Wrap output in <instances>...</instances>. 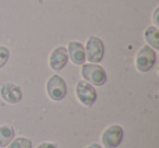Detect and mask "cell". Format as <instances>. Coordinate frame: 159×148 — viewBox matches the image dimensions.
<instances>
[{
    "label": "cell",
    "mask_w": 159,
    "mask_h": 148,
    "mask_svg": "<svg viewBox=\"0 0 159 148\" xmlns=\"http://www.w3.org/2000/svg\"><path fill=\"white\" fill-rule=\"evenodd\" d=\"M8 148H32V141L25 137H19L14 139Z\"/></svg>",
    "instance_id": "obj_12"
},
{
    "label": "cell",
    "mask_w": 159,
    "mask_h": 148,
    "mask_svg": "<svg viewBox=\"0 0 159 148\" xmlns=\"http://www.w3.org/2000/svg\"><path fill=\"white\" fill-rule=\"evenodd\" d=\"M158 8H157V9H156V12H155V23H156V24L157 25H158L159 24V22H158V19H157V14H158Z\"/></svg>",
    "instance_id": "obj_15"
},
{
    "label": "cell",
    "mask_w": 159,
    "mask_h": 148,
    "mask_svg": "<svg viewBox=\"0 0 159 148\" xmlns=\"http://www.w3.org/2000/svg\"><path fill=\"white\" fill-rule=\"evenodd\" d=\"M145 38L150 46H152L155 49H159V31L157 27H148L145 32Z\"/></svg>",
    "instance_id": "obj_11"
},
{
    "label": "cell",
    "mask_w": 159,
    "mask_h": 148,
    "mask_svg": "<svg viewBox=\"0 0 159 148\" xmlns=\"http://www.w3.org/2000/svg\"><path fill=\"white\" fill-rule=\"evenodd\" d=\"M76 95L80 101L87 107H92L97 99L96 89L89 83L84 82V81H81V82L77 83Z\"/></svg>",
    "instance_id": "obj_4"
},
{
    "label": "cell",
    "mask_w": 159,
    "mask_h": 148,
    "mask_svg": "<svg viewBox=\"0 0 159 148\" xmlns=\"http://www.w3.org/2000/svg\"><path fill=\"white\" fill-rule=\"evenodd\" d=\"M68 62V51L64 47H58L52 51L49 59L50 68L55 71H60L66 66Z\"/></svg>",
    "instance_id": "obj_8"
},
{
    "label": "cell",
    "mask_w": 159,
    "mask_h": 148,
    "mask_svg": "<svg viewBox=\"0 0 159 148\" xmlns=\"http://www.w3.org/2000/svg\"><path fill=\"white\" fill-rule=\"evenodd\" d=\"M10 57V52H9V49L7 47H0V69L5 66V64L8 62Z\"/></svg>",
    "instance_id": "obj_13"
},
{
    "label": "cell",
    "mask_w": 159,
    "mask_h": 148,
    "mask_svg": "<svg viewBox=\"0 0 159 148\" xmlns=\"http://www.w3.org/2000/svg\"><path fill=\"white\" fill-rule=\"evenodd\" d=\"M87 148H102V147H100V146L98 145V144H93V145L89 146Z\"/></svg>",
    "instance_id": "obj_16"
},
{
    "label": "cell",
    "mask_w": 159,
    "mask_h": 148,
    "mask_svg": "<svg viewBox=\"0 0 159 148\" xmlns=\"http://www.w3.org/2000/svg\"><path fill=\"white\" fill-rule=\"evenodd\" d=\"M37 148H57L53 144H49V143H44L42 145H39Z\"/></svg>",
    "instance_id": "obj_14"
},
{
    "label": "cell",
    "mask_w": 159,
    "mask_h": 148,
    "mask_svg": "<svg viewBox=\"0 0 159 148\" xmlns=\"http://www.w3.org/2000/svg\"><path fill=\"white\" fill-rule=\"evenodd\" d=\"M14 138V130L12 126L3 125L0 128V148L8 146Z\"/></svg>",
    "instance_id": "obj_10"
},
{
    "label": "cell",
    "mask_w": 159,
    "mask_h": 148,
    "mask_svg": "<svg viewBox=\"0 0 159 148\" xmlns=\"http://www.w3.org/2000/svg\"><path fill=\"white\" fill-rule=\"evenodd\" d=\"M47 92L52 100L59 101L63 99L66 95V84L63 78L59 75L51 76L47 83Z\"/></svg>",
    "instance_id": "obj_2"
},
{
    "label": "cell",
    "mask_w": 159,
    "mask_h": 148,
    "mask_svg": "<svg viewBox=\"0 0 159 148\" xmlns=\"http://www.w3.org/2000/svg\"><path fill=\"white\" fill-rule=\"evenodd\" d=\"M86 53L89 62L97 63V62L102 61L105 53V46L102 39L95 37V36L89 37L86 44Z\"/></svg>",
    "instance_id": "obj_5"
},
{
    "label": "cell",
    "mask_w": 159,
    "mask_h": 148,
    "mask_svg": "<svg viewBox=\"0 0 159 148\" xmlns=\"http://www.w3.org/2000/svg\"><path fill=\"white\" fill-rule=\"evenodd\" d=\"M156 52L150 47L145 46L139 51L136 56V66L141 72H148L156 62Z\"/></svg>",
    "instance_id": "obj_3"
},
{
    "label": "cell",
    "mask_w": 159,
    "mask_h": 148,
    "mask_svg": "<svg viewBox=\"0 0 159 148\" xmlns=\"http://www.w3.org/2000/svg\"><path fill=\"white\" fill-rule=\"evenodd\" d=\"M0 95L9 104H18L22 100V91L12 83L5 84L0 89Z\"/></svg>",
    "instance_id": "obj_7"
},
{
    "label": "cell",
    "mask_w": 159,
    "mask_h": 148,
    "mask_svg": "<svg viewBox=\"0 0 159 148\" xmlns=\"http://www.w3.org/2000/svg\"><path fill=\"white\" fill-rule=\"evenodd\" d=\"M124 136L123 128L120 125H111L102 134V144L107 148H116L121 144Z\"/></svg>",
    "instance_id": "obj_6"
},
{
    "label": "cell",
    "mask_w": 159,
    "mask_h": 148,
    "mask_svg": "<svg viewBox=\"0 0 159 148\" xmlns=\"http://www.w3.org/2000/svg\"><path fill=\"white\" fill-rule=\"evenodd\" d=\"M69 53L75 64H83L85 62V49L82 44L71 42L69 44Z\"/></svg>",
    "instance_id": "obj_9"
},
{
    "label": "cell",
    "mask_w": 159,
    "mask_h": 148,
    "mask_svg": "<svg viewBox=\"0 0 159 148\" xmlns=\"http://www.w3.org/2000/svg\"><path fill=\"white\" fill-rule=\"evenodd\" d=\"M82 75L85 80L96 86H102L107 82L106 72L97 64H84L82 68Z\"/></svg>",
    "instance_id": "obj_1"
}]
</instances>
